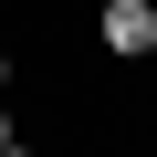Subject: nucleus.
I'll return each mask as SVG.
<instances>
[{
  "instance_id": "f257e3e1",
  "label": "nucleus",
  "mask_w": 157,
  "mask_h": 157,
  "mask_svg": "<svg viewBox=\"0 0 157 157\" xmlns=\"http://www.w3.org/2000/svg\"><path fill=\"white\" fill-rule=\"evenodd\" d=\"M94 52L105 63H147L157 52V0H105L94 11Z\"/></svg>"
},
{
  "instance_id": "7ed1b4c3",
  "label": "nucleus",
  "mask_w": 157,
  "mask_h": 157,
  "mask_svg": "<svg viewBox=\"0 0 157 157\" xmlns=\"http://www.w3.org/2000/svg\"><path fill=\"white\" fill-rule=\"evenodd\" d=\"M11 147H21V115H11V105H0V157H11Z\"/></svg>"
},
{
  "instance_id": "f03ea898",
  "label": "nucleus",
  "mask_w": 157,
  "mask_h": 157,
  "mask_svg": "<svg viewBox=\"0 0 157 157\" xmlns=\"http://www.w3.org/2000/svg\"><path fill=\"white\" fill-rule=\"evenodd\" d=\"M11 84H21V52H11V42H0V94H11Z\"/></svg>"
}]
</instances>
